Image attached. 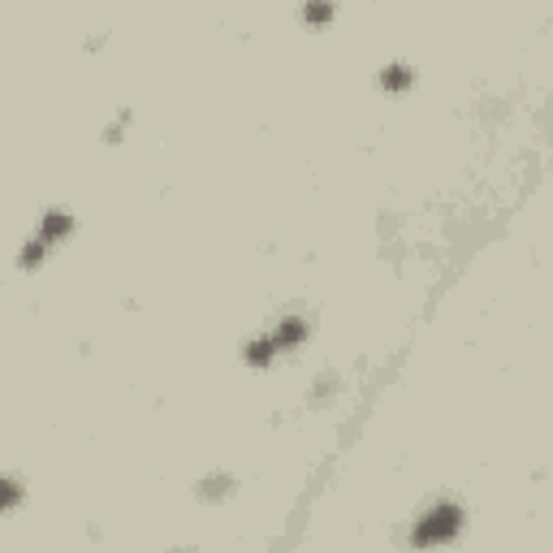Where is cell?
<instances>
[{"label":"cell","instance_id":"7a4b0ae2","mask_svg":"<svg viewBox=\"0 0 553 553\" xmlns=\"http://www.w3.org/2000/svg\"><path fill=\"white\" fill-rule=\"evenodd\" d=\"M13 497H18V489H13L9 480H0V506H9V501H13Z\"/></svg>","mask_w":553,"mask_h":553},{"label":"cell","instance_id":"6da1fadb","mask_svg":"<svg viewBox=\"0 0 553 553\" xmlns=\"http://www.w3.org/2000/svg\"><path fill=\"white\" fill-rule=\"evenodd\" d=\"M454 527H458V510H454V506H437L428 519L415 523V540H419V545H433V540L449 536Z\"/></svg>","mask_w":553,"mask_h":553}]
</instances>
